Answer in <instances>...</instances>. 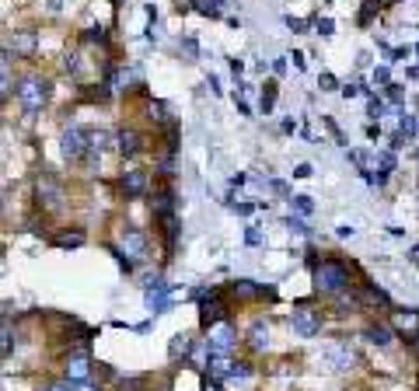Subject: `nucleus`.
<instances>
[{
    "instance_id": "obj_32",
    "label": "nucleus",
    "mask_w": 419,
    "mask_h": 391,
    "mask_svg": "<svg viewBox=\"0 0 419 391\" xmlns=\"http://www.w3.org/2000/svg\"><path fill=\"white\" fill-rule=\"evenodd\" d=\"M315 28H318L322 35H332V32H335V25H332V21H329V18H322V21H315Z\"/></svg>"
},
{
    "instance_id": "obj_36",
    "label": "nucleus",
    "mask_w": 419,
    "mask_h": 391,
    "mask_svg": "<svg viewBox=\"0 0 419 391\" xmlns=\"http://www.w3.org/2000/svg\"><path fill=\"white\" fill-rule=\"evenodd\" d=\"M151 119H165V105H161V101L151 105Z\"/></svg>"
},
{
    "instance_id": "obj_9",
    "label": "nucleus",
    "mask_w": 419,
    "mask_h": 391,
    "mask_svg": "<svg viewBox=\"0 0 419 391\" xmlns=\"http://www.w3.org/2000/svg\"><path fill=\"white\" fill-rule=\"evenodd\" d=\"M91 378V360L84 356V353H74L70 360H67V381H74V385H81Z\"/></svg>"
},
{
    "instance_id": "obj_33",
    "label": "nucleus",
    "mask_w": 419,
    "mask_h": 391,
    "mask_svg": "<svg viewBox=\"0 0 419 391\" xmlns=\"http://www.w3.org/2000/svg\"><path fill=\"white\" fill-rule=\"evenodd\" d=\"M384 91H388V101H402V98H406V94H402V87H398V84H388Z\"/></svg>"
},
{
    "instance_id": "obj_2",
    "label": "nucleus",
    "mask_w": 419,
    "mask_h": 391,
    "mask_svg": "<svg viewBox=\"0 0 419 391\" xmlns=\"http://www.w3.org/2000/svg\"><path fill=\"white\" fill-rule=\"evenodd\" d=\"M45 98H49V81L45 77H25L18 84V101H21L25 116H39Z\"/></svg>"
},
{
    "instance_id": "obj_41",
    "label": "nucleus",
    "mask_w": 419,
    "mask_h": 391,
    "mask_svg": "<svg viewBox=\"0 0 419 391\" xmlns=\"http://www.w3.org/2000/svg\"><path fill=\"white\" fill-rule=\"evenodd\" d=\"M357 91H360V87H357V84H346V87H342V98H353Z\"/></svg>"
},
{
    "instance_id": "obj_19",
    "label": "nucleus",
    "mask_w": 419,
    "mask_h": 391,
    "mask_svg": "<svg viewBox=\"0 0 419 391\" xmlns=\"http://www.w3.org/2000/svg\"><path fill=\"white\" fill-rule=\"evenodd\" d=\"M0 81H4V84H0V94L7 98V94H11V53H4V60H0Z\"/></svg>"
},
{
    "instance_id": "obj_8",
    "label": "nucleus",
    "mask_w": 419,
    "mask_h": 391,
    "mask_svg": "<svg viewBox=\"0 0 419 391\" xmlns=\"http://www.w3.org/2000/svg\"><path fill=\"white\" fill-rule=\"evenodd\" d=\"M147 185H151V178H147V172H140V168H129V172L123 175V192L129 199L147 196Z\"/></svg>"
},
{
    "instance_id": "obj_18",
    "label": "nucleus",
    "mask_w": 419,
    "mask_h": 391,
    "mask_svg": "<svg viewBox=\"0 0 419 391\" xmlns=\"http://www.w3.org/2000/svg\"><path fill=\"white\" fill-rule=\"evenodd\" d=\"M56 245L60 248H77V245H84V231H60L56 234Z\"/></svg>"
},
{
    "instance_id": "obj_34",
    "label": "nucleus",
    "mask_w": 419,
    "mask_h": 391,
    "mask_svg": "<svg viewBox=\"0 0 419 391\" xmlns=\"http://www.w3.org/2000/svg\"><path fill=\"white\" fill-rule=\"evenodd\" d=\"M318 84H322V91H335V77H332V74H322V77H318Z\"/></svg>"
},
{
    "instance_id": "obj_45",
    "label": "nucleus",
    "mask_w": 419,
    "mask_h": 391,
    "mask_svg": "<svg viewBox=\"0 0 419 391\" xmlns=\"http://www.w3.org/2000/svg\"><path fill=\"white\" fill-rule=\"evenodd\" d=\"M207 391H220V385H217V381H213V385H207Z\"/></svg>"
},
{
    "instance_id": "obj_42",
    "label": "nucleus",
    "mask_w": 419,
    "mask_h": 391,
    "mask_svg": "<svg viewBox=\"0 0 419 391\" xmlns=\"http://www.w3.org/2000/svg\"><path fill=\"white\" fill-rule=\"evenodd\" d=\"M293 175H297V178H308V175H311V165H300Z\"/></svg>"
},
{
    "instance_id": "obj_1",
    "label": "nucleus",
    "mask_w": 419,
    "mask_h": 391,
    "mask_svg": "<svg viewBox=\"0 0 419 391\" xmlns=\"http://www.w3.org/2000/svg\"><path fill=\"white\" fill-rule=\"evenodd\" d=\"M349 287V269L339 259H322L315 265V290L318 294H342Z\"/></svg>"
},
{
    "instance_id": "obj_24",
    "label": "nucleus",
    "mask_w": 419,
    "mask_h": 391,
    "mask_svg": "<svg viewBox=\"0 0 419 391\" xmlns=\"http://www.w3.org/2000/svg\"><path fill=\"white\" fill-rule=\"evenodd\" d=\"M402 136H406V140H413V136H416V119H413V116H402Z\"/></svg>"
},
{
    "instance_id": "obj_43",
    "label": "nucleus",
    "mask_w": 419,
    "mask_h": 391,
    "mask_svg": "<svg viewBox=\"0 0 419 391\" xmlns=\"http://www.w3.org/2000/svg\"><path fill=\"white\" fill-rule=\"evenodd\" d=\"M74 391H94V388H91L87 381H81V385H74Z\"/></svg>"
},
{
    "instance_id": "obj_14",
    "label": "nucleus",
    "mask_w": 419,
    "mask_h": 391,
    "mask_svg": "<svg viewBox=\"0 0 419 391\" xmlns=\"http://www.w3.org/2000/svg\"><path fill=\"white\" fill-rule=\"evenodd\" d=\"M116 147H119V154H123V158H133V154L140 150V133L123 130L119 136H116Z\"/></svg>"
},
{
    "instance_id": "obj_39",
    "label": "nucleus",
    "mask_w": 419,
    "mask_h": 391,
    "mask_svg": "<svg viewBox=\"0 0 419 391\" xmlns=\"http://www.w3.org/2000/svg\"><path fill=\"white\" fill-rule=\"evenodd\" d=\"M287 25H290L293 32H304V21L300 18H287Z\"/></svg>"
},
{
    "instance_id": "obj_31",
    "label": "nucleus",
    "mask_w": 419,
    "mask_h": 391,
    "mask_svg": "<svg viewBox=\"0 0 419 391\" xmlns=\"http://www.w3.org/2000/svg\"><path fill=\"white\" fill-rule=\"evenodd\" d=\"M374 7H377V0H367V4H364V11H360V25H367V21H371Z\"/></svg>"
},
{
    "instance_id": "obj_3",
    "label": "nucleus",
    "mask_w": 419,
    "mask_h": 391,
    "mask_svg": "<svg viewBox=\"0 0 419 391\" xmlns=\"http://www.w3.org/2000/svg\"><path fill=\"white\" fill-rule=\"evenodd\" d=\"M60 150H63L67 161H81L84 154L91 150V133L81 130V126H67L63 140H60Z\"/></svg>"
},
{
    "instance_id": "obj_40",
    "label": "nucleus",
    "mask_w": 419,
    "mask_h": 391,
    "mask_svg": "<svg viewBox=\"0 0 419 391\" xmlns=\"http://www.w3.org/2000/svg\"><path fill=\"white\" fill-rule=\"evenodd\" d=\"M45 391H74V381H67V385H49Z\"/></svg>"
},
{
    "instance_id": "obj_44",
    "label": "nucleus",
    "mask_w": 419,
    "mask_h": 391,
    "mask_svg": "<svg viewBox=\"0 0 419 391\" xmlns=\"http://www.w3.org/2000/svg\"><path fill=\"white\" fill-rule=\"evenodd\" d=\"M45 7H49V11H60V0H45Z\"/></svg>"
},
{
    "instance_id": "obj_7",
    "label": "nucleus",
    "mask_w": 419,
    "mask_h": 391,
    "mask_svg": "<svg viewBox=\"0 0 419 391\" xmlns=\"http://www.w3.org/2000/svg\"><path fill=\"white\" fill-rule=\"evenodd\" d=\"M39 203L49 206V210H56V206L63 203V185H60L53 175H42L39 178Z\"/></svg>"
},
{
    "instance_id": "obj_30",
    "label": "nucleus",
    "mask_w": 419,
    "mask_h": 391,
    "mask_svg": "<svg viewBox=\"0 0 419 391\" xmlns=\"http://www.w3.org/2000/svg\"><path fill=\"white\" fill-rule=\"evenodd\" d=\"M283 224H287L290 231H297V234H308V224H304V220H300V217H287V220H283Z\"/></svg>"
},
{
    "instance_id": "obj_10",
    "label": "nucleus",
    "mask_w": 419,
    "mask_h": 391,
    "mask_svg": "<svg viewBox=\"0 0 419 391\" xmlns=\"http://www.w3.org/2000/svg\"><path fill=\"white\" fill-rule=\"evenodd\" d=\"M353 349L349 346H329L325 349V363L332 367V370H346V367H353Z\"/></svg>"
},
{
    "instance_id": "obj_27",
    "label": "nucleus",
    "mask_w": 419,
    "mask_h": 391,
    "mask_svg": "<svg viewBox=\"0 0 419 391\" xmlns=\"http://www.w3.org/2000/svg\"><path fill=\"white\" fill-rule=\"evenodd\" d=\"M290 199H293V206H297L300 214H311V210H315V203H311L308 196H290Z\"/></svg>"
},
{
    "instance_id": "obj_25",
    "label": "nucleus",
    "mask_w": 419,
    "mask_h": 391,
    "mask_svg": "<svg viewBox=\"0 0 419 391\" xmlns=\"http://www.w3.org/2000/svg\"><path fill=\"white\" fill-rule=\"evenodd\" d=\"M273 101H276V87L269 84L262 91V112H273Z\"/></svg>"
},
{
    "instance_id": "obj_16",
    "label": "nucleus",
    "mask_w": 419,
    "mask_h": 391,
    "mask_svg": "<svg viewBox=\"0 0 419 391\" xmlns=\"http://www.w3.org/2000/svg\"><path fill=\"white\" fill-rule=\"evenodd\" d=\"M231 294L249 301V297H259V294H262V287H259V283H251V280H234V283H231Z\"/></svg>"
},
{
    "instance_id": "obj_23",
    "label": "nucleus",
    "mask_w": 419,
    "mask_h": 391,
    "mask_svg": "<svg viewBox=\"0 0 419 391\" xmlns=\"http://www.w3.org/2000/svg\"><path fill=\"white\" fill-rule=\"evenodd\" d=\"M196 11H200V14H210V18H217V14H220V7H217L213 0H196Z\"/></svg>"
},
{
    "instance_id": "obj_26",
    "label": "nucleus",
    "mask_w": 419,
    "mask_h": 391,
    "mask_svg": "<svg viewBox=\"0 0 419 391\" xmlns=\"http://www.w3.org/2000/svg\"><path fill=\"white\" fill-rule=\"evenodd\" d=\"M384 109H388V105H384L381 98H371V105H367V116H371V119H381V116H384Z\"/></svg>"
},
{
    "instance_id": "obj_20",
    "label": "nucleus",
    "mask_w": 419,
    "mask_h": 391,
    "mask_svg": "<svg viewBox=\"0 0 419 391\" xmlns=\"http://www.w3.org/2000/svg\"><path fill=\"white\" fill-rule=\"evenodd\" d=\"M367 339H371L374 346H388V343H391V332H388L384 325H371V329H367Z\"/></svg>"
},
{
    "instance_id": "obj_15",
    "label": "nucleus",
    "mask_w": 419,
    "mask_h": 391,
    "mask_svg": "<svg viewBox=\"0 0 419 391\" xmlns=\"http://www.w3.org/2000/svg\"><path fill=\"white\" fill-rule=\"evenodd\" d=\"M171 210H175V192L171 189H161L158 196H154V214L161 220H168L171 217Z\"/></svg>"
},
{
    "instance_id": "obj_17",
    "label": "nucleus",
    "mask_w": 419,
    "mask_h": 391,
    "mask_svg": "<svg viewBox=\"0 0 419 391\" xmlns=\"http://www.w3.org/2000/svg\"><path fill=\"white\" fill-rule=\"evenodd\" d=\"M251 349H259V353H262V349L269 346V325H262V321H255V325H251Z\"/></svg>"
},
{
    "instance_id": "obj_22",
    "label": "nucleus",
    "mask_w": 419,
    "mask_h": 391,
    "mask_svg": "<svg viewBox=\"0 0 419 391\" xmlns=\"http://www.w3.org/2000/svg\"><path fill=\"white\" fill-rule=\"evenodd\" d=\"M249 378H251L249 363H234V367H231V381H249Z\"/></svg>"
},
{
    "instance_id": "obj_21",
    "label": "nucleus",
    "mask_w": 419,
    "mask_h": 391,
    "mask_svg": "<svg viewBox=\"0 0 419 391\" xmlns=\"http://www.w3.org/2000/svg\"><path fill=\"white\" fill-rule=\"evenodd\" d=\"M189 349H192V339H189V336H175L168 353H171V360H178V356H185Z\"/></svg>"
},
{
    "instance_id": "obj_6",
    "label": "nucleus",
    "mask_w": 419,
    "mask_h": 391,
    "mask_svg": "<svg viewBox=\"0 0 419 391\" xmlns=\"http://www.w3.org/2000/svg\"><path fill=\"white\" fill-rule=\"evenodd\" d=\"M234 343H238V336H234V329H231L227 321H217V325L210 329V336H207L210 353H220V356H227Z\"/></svg>"
},
{
    "instance_id": "obj_5",
    "label": "nucleus",
    "mask_w": 419,
    "mask_h": 391,
    "mask_svg": "<svg viewBox=\"0 0 419 391\" xmlns=\"http://www.w3.org/2000/svg\"><path fill=\"white\" fill-rule=\"evenodd\" d=\"M119 248H123L129 259H143V255H147V234H143L140 227L126 224L123 231H119Z\"/></svg>"
},
{
    "instance_id": "obj_4",
    "label": "nucleus",
    "mask_w": 419,
    "mask_h": 391,
    "mask_svg": "<svg viewBox=\"0 0 419 391\" xmlns=\"http://www.w3.org/2000/svg\"><path fill=\"white\" fill-rule=\"evenodd\" d=\"M290 329L293 336H300V339H311V336H318L322 332V314L315 311V307H293L290 314Z\"/></svg>"
},
{
    "instance_id": "obj_28",
    "label": "nucleus",
    "mask_w": 419,
    "mask_h": 391,
    "mask_svg": "<svg viewBox=\"0 0 419 391\" xmlns=\"http://www.w3.org/2000/svg\"><path fill=\"white\" fill-rule=\"evenodd\" d=\"M374 84L377 87H388V84H391V74H388V67H377V70H374Z\"/></svg>"
},
{
    "instance_id": "obj_35",
    "label": "nucleus",
    "mask_w": 419,
    "mask_h": 391,
    "mask_svg": "<svg viewBox=\"0 0 419 391\" xmlns=\"http://www.w3.org/2000/svg\"><path fill=\"white\" fill-rule=\"evenodd\" d=\"M245 241H249V245H259V241H262L259 227H249V231H245Z\"/></svg>"
},
{
    "instance_id": "obj_38",
    "label": "nucleus",
    "mask_w": 419,
    "mask_h": 391,
    "mask_svg": "<svg viewBox=\"0 0 419 391\" xmlns=\"http://www.w3.org/2000/svg\"><path fill=\"white\" fill-rule=\"evenodd\" d=\"M409 56V49H391V63H398V60H406Z\"/></svg>"
},
{
    "instance_id": "obj_11",
    "label": "nucleus",
    "mask_w": 419,
    "mask_h": 391,
    "mask_svg": "<svg viewBox=\"0 0 419 391\" xmlns=\"http://www.w3.org/2000/svg\"><path fill=\"white\" fill-rule=\"evenodd\" d=\"M36 49H39V35L32 28H25V32L14 35V53L18 56H36Z\"/></svg>"
},
{
    "instance_id": "obj_12",
    "label": "nucleus",
    "mask_w": 419,
    "mask_h": 391,
    "mask_svg": "<svg viewBox=\"0 0 419 391\" xmlns=\"http://www.w3.org/2000/svg\"><path fill=\"white\" fill-rule=\"evenodd\" d=\"M200 321H203L207 329H213L217 321H224V304H220L217 297H213V301H203V304H200Z\"/></svg>"
},
{
    "instance_id": "obj_29",
    "label": "nucleus",
    "mask_w": 419,
    "mask_h": 391,
    "mask_svg": "<svg viewBox=\"0 0 419 391\" xmlns=\"http://www.w3.org/2000/svg\"><path fill=\"white\" fill-rule=\"evenodd\" d=\"M377 161H381V168H384V172H391V168H395V154H391V150H381V154H377Z\"/></svg>"
},
{
    "instance_id": "obj_13",
    "label": "nucleus",
    "mask_w": 419,
    "mask_h": 391,
    "mask_svg": "<svg viewBox=\"0 0 419 391\" xmlns=\"http://www.w3.org/2000/svg\"><path fill=\"white\" fill-rule=\"evenodd\" d=\"M395 329H402L413 339H419V311H398L395 314Z\"/></svg>"
},
{
    "instance_id": "obj_37",
    "label": "nucleus",
    "mask_w": 419,
    "mask_h": 391,
    "mask_svg": "<svg viewBox=\"0 0 419 391\" xmlns=\"http://www.w3.org/2000/svg\"><path fill=\"white\" fill-rule=\"evenodd\" d=\"M185 53H189V60H196V53H200V49H196V39H185Z\"/></svg>"
}]
</instances>
